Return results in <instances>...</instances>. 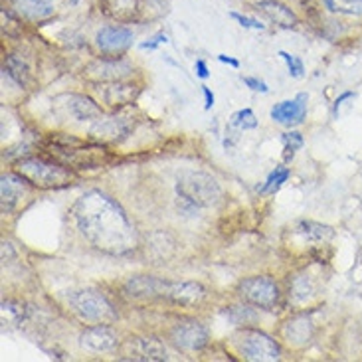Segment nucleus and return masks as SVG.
Returning a JSON list of instances; mask_svg holds the SVG:
<instances>
[{
  "label": "nucleus",
  "instance_id": "nucleus-24",
  "mask_svg": "<svg viewBox=\"0 0 362 362\" xmlns=\"http://www.w3.org/2000/svg\"><path fill=\"white\" fill-rule=\"evenodd\" d=\"M295 234L303 235L309 242H327L334 235V230L331 226L319 224V222H311V220H301L295 224Z\"/></svg>",
  "mask_w": 362,
  "mask_h": 362
},
{
  "label": "nucleus",
  "instance_id": "nucleus-34",
  "mask_svg": "<svg viewBox=\"0 0 362 362\" xmlns=\"http://www.w3.org/2000/svg\"><path fill=\"white\" fill-rule=\"evenodd\" d=\"M232 18L238 20L240 22V26H244V28H252V30H265V24H262L259 20L255 18H247V16H242V14H238V12H232L230 14Z\"/></svg>",
  "mask_w": 362,
  "mask_h": 362
},
{
  "label": "nucleus",
  "instance_id": "nucleus-22",
  "mask_svg": "<svg viewBox=\"0 0 362 362\" xmlns=\"http://www.w3.org/2000/svg\"><path fill=\"white\" fill-rule=\"evenodd\" d=\"M158 287H160V279L157 277L135 275V277L127 279L123 291L131 299H153V297H158Z\"/></svg>",
  "mask_w": 362,
  "mask_h": 362
},
{
  "label": "nucleus",
  "instance_id": "nucleus-25",
  "mask_svg": "<svg viewBox=\"0 0 362 362\" xmlns=\"http://www.w3.org/2000/svg\"><path fill=\"white\" fill-rule=\"evenodd\" d=\"M4 71L18 83L20 88H28L30 83H32V71H30L28 64L20 58V56H16V54H12V56L6 58V62H4Z\"/></svg>",
  "mask_w": 362,
  "mask_h": 362
},
{
  "label": "nucleus",
  "instance_id": "nucleus-8",
  "mask_svg": "<svg viewBox=\"0 0 362 362\" xmlns=\"http://www.w3.org/2000/svg\"><path fill=\"white\" fill-rule=\"evenodd\" d=\"M170 341L185 353H198L208 344V329L196 319H185L170 329Z\"/></svg>",
  "mask_w": 362,
  "mask_h": 362
},
{
  "label": "nucleus",
  "instance_id": "nucleus-20",
  "mask_svg": "<svg viewBox=\"0 0 362 362\" xmlns=\"http://www.w3.org/2000/svg\"><path fill=\"white\" fill-rule=\"evenodd\" d=\"M313 333H315L313 321H311L307 315H299V317L289 319L284 327L285 341L291 344H297V346L309 343V341L313 339Z\"/></svg>",
  "mask_w": 362,
  "mask_h": 362
},
{
  "label": "nucleus",
  "instance_id": "nucleus-33",
  "mask_svg": "<svg viewBox=\"0 0 362 362\" xmlns=\"http://www.w3.org/2000/svg\"><path fill=\"white\" fill-rule=\"evenodd\" d=\"M279 56H281V59L287 64V69H289V76H291V78H301V76H303L305 64L299 56H293V54H289V52H285V49L279 52Z\"/></svg>",
  "mask_w": 362,
  "mask_h": 362
},
{
  "label": "nucleus",
  "instance_id": "nucleus-7",
  "mask_svg": "<svg viewBox=\"0 0 362 362\" xmlns=\"http://www.w3.org/2000/svg\"><path fill=\"white\" fill-rule=\"evenodd\" d=\"M238 351L245 361L252 362H275L281 358V349L274 337L264 331L244 329L238 341Z\"/></svg>",
  "mask_w": 362,
  "mask_h": 362
},
{
  "label": "nucleus",
  "instance_id": "nucleus-5",
  "mask_svg": "<svg viewBox=\"0 0 362 362\" xmlns=\"http://www.w3.org/2000/svg\"><path fill=\"white\" fill-rule=\"evenodd\" d=\"M69 309L86 323H113L117 319V309L103 293L95 289H78L68 295Z\"/></svg>",
  "mask_w": 362,
  "mask_h": 362
},
{
  "label": "nucleus",
  "instance_id": "nucleus-38",
  "mask_svg": "<svg viewBox=\"0 0 362 362\" xmlns=\"http://www.w3.org/2000/svg\"><path fill=\"white\" fill-rule=\"evenodd\" d=\"M202 93H204V99H206V103H204V109H212V105H214V93L210 91V88H202Z\"/></svg>",
  "mask_w": 362,
  "mask_h": 362
},
{
  "label": "nucleus",
  "instance_id": "nucleus-35",
  "mask_svg": "<svg viewBox=\"0 0 362 362\" xmlns=\"http://www.w3.org/2000/svg\"><path fill=\"white\" fill-rule=\"evenodd\" d=\"M242 81H244L245 86L250 89H254V91H262V93H267L269 91V88H267V83L265 81H262V79L257 78H242Z\"/></svg>",
  "mask_w": 362,
  "mask_h": 362
},
{
  "label": "nucleus",
  "instance_id": "nucleus-14",
  "mask_svg": "<svg viewBox=\"0 0 362 362\" xmlns=\"http://www.w3.org/2000/svg\"><path fill=\"white\" fill-rule=\"evenodd\" d=\"M133 30L121 24H113V26H105L98 32L95 36V44L103 54H123L125 49L133 46Z\"/></svg>",
  "mask_w": 362,
  "mask_h": 362
},
{
  "label": "nucleus",
  "instance_id": "nucleus-41",
  "mask_svg": "<svg viewBox=\"0 0 362 362\" xmlns=\"http://www.w3.org/2000/svg\"><path fill=\"white\" fill-rule=\"evenodd\" d=\"M74 2H78V0H74Z\"/></svg>",
  "mask_w": 362,
  "mask_h": 362
},
{
  "label": "nucleus",
  "instance_id": "nucleus-2",
  "mask_svg": "<svg viewBox=\"0 0 362 362\" xmlns=\"http://www.w3.org/2000/svg\"><path fill=\"white\" fill-rule=\"evenodd\" d=\"M14 173H18L28 185L38 186L44 190L49 188H64L76 180L74 168L64 165V163H54V160H44V158H22Z\"/></svg>",
  "mask_w": 362,
  "mask_h": 362
},
{
  "label": "nucleus",
  "instance_id": "nucleus-29",
  "mask_svg": "<svg viewBox=\"0 0 362 362\" xmlns=\"http://www.w3.org/2000/svg\"><path fill=\"white\" fill-rule=\"evenodd\" d=\"M281 141H284V160L285 163H291L293 157L297 155V151L303 147V135L297 133V131H289V133H284L281 135Z\"/></svg>",
  "mask_w": 362,
  "mask_h": 362
},
{
  "label": "nucleus",
  "instance_id": "nucleus-3",
  "mask_svg": "<svg viewBox=\"0 0 362 362\" xmlns=\"http://www.w3.org/2000/svg\"><path fill=\"white\" fill-rule=\"evenodd\" d=\"M49 153L56 155L64 165L71 168H95L103 165V158L107 157L105 148L99 145H89L86 141L71 135H54L49 139Z\"/></svg>",
  "mask_w": 362,
  "mask_h": 362
},
{
  "label": "nucleus",
  "instance_id": "nucleus-1",
  "mask_svg": "<svg viewBox=\"0 0 362 362\" xmlns=\"http://www.w3.org/2000/svg\"><path fill=\"white\" fill-rule=\"evenodd\" d=\"M71 218L79 234L103 254L127 255L137 247V230L127 212L101 190L79 196L71 206Z\"/></svg>",
  "mask_w": 362,
  "mask_h": 362
},
{
  "label": "nucleus",
  "instance_id": "nucleus-15",
  "mask_svg": "<svg viewBox=\"0 0 362 362\" xmlns=\"http://www.w3.org/2000/svg\"><path fill=\"white\" fill-rule=\"evenodd\" d=\"M99 98L103 99V103H107L109 107L119 109L125 107L129 103H133L139 95V88L133 83H125L123 79L119 81H101L98 86Z\"/></svg>",
  "mask_w": 362,
  "mask_h": 362
},
{
  "label": "nucleus",
  "instance_id": "nucleus-40",
  "mask_svg": "<svg viewBox=\"0 0 362 362\" xmlns=\"http://www.w3.org/2000/svg\"><path fill=\"white\" fill-rule=\"evenodd\" d=\"M218 59L222 62V64H228V66H232V68H240V62L234 58H228V56H224V54H220L218 56Z\"/></svg>",
  "mask_w": 362,
  "mask_h": 362
},
{
  "label": "nucleus",
  "instance_id": "nucleus-21",
  "mask_svg": "<svg viewBox=\"0 0 362 362\" xmlns=\"http://www.w3.org/2000/svg\"><path fill=\"white\" fill-rule=\"evenodd\" d=\"M12 6L22 18L38 22V20H46L54 14L56 0H12Z\"/></svg>",
  "mask_w": 362,
  "mask_h": 362
},
{
  "label": "nucleus",
  "instance_id": "nucleus-28",
  "mask_svg": "<svg viewBox=\"0 0 362 362\" xmlns=\"http://www.w3.org/2000/svg\"><path fill=\"white\" fill-rule=\"evenodd\" d=\"M325 8L341 16H362V0H323Z\"/></svg>",
  "mask_w": 362,
  "mask_h": 362
},
{
  "label": "nucleus",
  "instance_id": "nucleus-18",
  "mask_svg": "<svg viewBox=\"0 0 362 362\" xmlns=\"http://www.w3.org/2000/svg\"><path fill=\"white\" fill-rule=\"evenodd\" d=\"M257 10H262L265 16L272 20L274 24H277L279 28L291 30L299 24L297 14L289 6H285L284 2H279V0H259L257 2Z\"/></svg>",
  "mask_w": 362,
  "mask_h": 362
},
{
  "label": "nucleus",
  "instance_id": "nucleus-12",
  "mask_svg": "<svg viewBox=\"0 0 362 362\" xmlns=\"http://www.w3.org/2000/svg\"><path fill=\"white\" fill-rule=\"evenodd\" d=\"M307 101H309L307 93H299L293 99L279 101L272 107V119L279 125H285V127H297L307 117Z\"/></svg>",
  "mask_w": 362,
  "mask_h": 362
},
{
  "label": "nucleus",
  "instance_id": "nucleus-37",
  "mask_svg": "<svg viewBox=\"0 0 362 362\" xmlns=\"http://www.w3.org/2000/svg\"><path fill=\"white\" fill-rule=\"evenodd\" d=\"M194 69H196V76H198V78L206 79L208 76H210V74H208V66H206L204 59H196Z\"/></svg>",
  "mask_w": 362,
  "mask_h": 362
},
{
  "label": "nucleus",
  "instance_id": "nucleus-4",
  "mask_svg": "<svg viewBox=\"0 0 362 362\" xmlns=\"http://www.w3.org/2000/svg\"><path fill=\"white\" fill-rule=\"evenodd\" d=\"M177 196L180 202L194 206L196 210L214 206L220 196L222 188L218 185L212 175L200 173V170H185L177 178Z\"/></svg>",
  "mask_w": 362,
  "mask_h": 362
},
{
  "label": "nucleus",
  "instance_id": "nucleus-11",
  "mask_svg": "<svg viewBox=\"0 0 362 362\" xmlns=\"http://www.w3.org/2000/svg\"><path fill=\"white\" fill-rule=\"evenodd\" d=\"M79 344L89 353H111L119 346V334L107 323H98L79 334Z\"/></svg>",
  "mask_w": 362,
  "mask_h": 362
},
{
  "label": "nucleus",
  "instance_id": "nucleus-31",
  "mask_svg": "<svg viewBox=\"0 0 362 362\" xmlns=\"http://www.w3.org/2000/svg\"><path fill=\"white\" fill-rule=\"evenodd\" d=\"M230 125L235 129H240V131H247V129L257 127V119H255L252 109H240V111H235L234 115H232Z\"/></svg>",
  "mask_w": 362,
  "mask_h": 362
},
{
  "label": "nucleus",
  "instance_id": "nucleus-27",
  "mask_svg": "<svg viewBox=\"0 0 362 362\" xmlns=\"http://www.w3.org/2000/svg\"><path fill=\"white\" fill-rule=\"evenodd\" d=\"M289 297H293L295 303H307L311 297H315V285L309 275L295 277L293 284L289 287Z\"/></svg>",
  "mask_w": 362,
  "mask_h": 362
},
{
  "label": "nucleus",
  "instance_id": "nucleus-23",
  "mask_svg": "<svg viewBox=\"0 0 362 362\" xmlns=\"http://www.w3.org/2000/svg\"><path fill=\"white\" fill-rule=\"evenodd\" d=\"M139 4L141 0H99V8L103 10V14L117 22H129L135 18Z\"/></svg>",
  "mask_w": 362,
  "mask_h": 362
},
{
  "label": "nucleus",
  "instance_id": "nucleus-6",
  "mask_svg": "<svg viewBox=\"0 0 362 362\" xmlns=\"http://www.w3.org/2000/svg\"><path fill=\"white\" fill-rule=\"evenodd\" d=\"M238 293L244 299V303H250L255 309H264V311H274L279 303V285L275 284L269 275H255L244 279Z\"/></svg>",
  "mask_w": 362,
  "mask_h": 362
},
{
  "label": "nucleus",
  "instance_id": "nucleus-19",
  "mask_svg": "<svg viewBox=\"0 0 362 362\" xmlns=\"http://www.w3.org/2000/svg\"><path fill=\"white\" fill-rule=\"evenodd\" d=\"M133 71L131 64L123 62V59H105V62H99L93 64L91 68H88L89 78H95L98 81H119L125 76H129Z\"/></svg>",
  "mask_w": 362,
  "mask_h": 362
},
{
  "label": "nucleus",
  "instance_id": "nucleus-36",
  "mask_svg": "<svg viewBox=\"0 0 362 362\" xmlns=\"http://www.w3.org/2000/svg\"><path fill=\"white\" fill-rule=\"evenodd\" d=\"M165 42H167V36H165V34H157V36H153V38L148 40V42L141 44V48H143V49H155L157 46H160V44H165Z\"/></svg>",
  "mask_w": 362,
  "mask_h": 362
},
{
  "label": "nucleus",
  "instance_id": "nucleus-13",
  "mask_svg": "<svg viewBox=\"0 0 362 362\" xmlns=\"http://www.w3.org/2000/svg\"><path fill=\"white\" fill-rule=\"evenodd\" d=\"M133 131V121L129 117H119V115H113V117H101L91 125L89 129V135H93L95 139H101V141H111V143H121L131 135Z\"/></svg>",
  "mask_w": 362,
  "mask_h": 362
},
{
  "label": "nucleus",
  "instance_id": "nucleus-17",
  "mask_svg": "<svg viewBox=\"0 0 362 362\" xmlns=\"http://www.w3.org/2000/svg\"><path fill=\"white\" fill-rule=\"evenodd\" d=\"M26 180L20 177L18 173H8L2 175V214H10L16 206H18L20 198L26 194Z\"/></svg>",
  "mask_w": 362,
  "mask_h": 362
},
{
  "label": "nucleus",
  "instance_id": "nucleus-9",
  "mask_svg": "<svg viewBox=\"0 0 362 362\" xmlns=\"http://www.w3.org/2000/svg\"><path fill=\"white\" fill-rule=\"evenodd\" d=\"M204 295L206 289L196 281H165V279H160V287H158V297L175 305H182V307L198 305L204 299Z\"/></svg>",
  "mask_w": 362,
  "mask_h": 362
},
{
  "label": "nucleus",
  "instance_id": "nucleus-16",
  "mask_svg": "<svg viewBox=\"0 0 362 362\" xmlns=\"http://www.w3.org/2000/svg\"><path fill=\"white\" fill-rule=\"evenodd\" d=\"M129 358L145 362L168 361V351L165 343L155 337H139L129 341Z\"/></svg>",
  "mask_w": 362,
  "mask_h": 362
},
{
  "label": "nucleus",
  "instance_id": "nucleus-30",
  "mask_svg": "<svg viewBox=\"0 0 362 362\" xmlns=\"http://www.w3.org/2000/svg\"><path fill=\"white\" fill-rule=\"evenodd\" d=\"M289 168L287 167H275V170L267 177V180H265V185L262 186V192L264 194H275L281 186H284V182H287V178H289Z\"/></svg>",
  "mask_w": 362,
  "mask_h": 362
},
{
  "label": "nucleus",
  "instance_id": "nucleus-32",
  "mask_svg": "<svg viewBox=\"0 0 362 362\" xmlns=\"http://www.w3.org/2000/svg\"><path fill=\"white\" fill-rule=\"evenodd\" d=\"M24 319V309L16 301H2V323L16 325Z\"/></svg>",
  "mask_w": 362,
  "mask_h": 362
},
{
  "label": "nucleus",
  "instance_id": "nucleus-10",
  "mask_svg": "<svg viewBox=\"0 0 362 362\" xmlns=\"http://www.w3.org/2000/svg\"><path fill=\"white\" fill-rule=\"evenodd\" d=\"M54 101H56V107L62 109L66 115L76 121H98L103 115L98 101H93L88 95H81V93H64Z\"/></svg>",
  "mask_w": 362,
  "mask_h": 362
},
{
  "label": "nucleus",
  "instance_id": "nucleus-39",
  "mask_svg": "<svg viewBox=\"0 0 362 362\" xmlns=\"http://www.w3.org/2000/svg\"><path fill=\"white\" fill-rule=\"evenodd\" d=\"M353 98H354V93H351V91H346V93H343L341 98L334 101V113H339V107L343 105L346 99H353Z\"/></svg>",
  "mask_w": 362,
  "mask_h": 362
},
{
  "label": "nucleus",
  "instance_id": "nucleus-26",
  "mask_svg": "<svg viewBox=\"0 0 362 362\" xmlns=\"http://www.w3.org/2000/svg\"><path fill=\"white\" fill-rule=\"evenodd\" d=\"M224 317L228 319V321H230V323L240 325V327H247V325H254L255 321L259 319V315L255 313L250 303L230 307L228 311H224Z\"/></svg>",
  "mask_w": 362,
  "mask_h": 362
}]
</instances>
